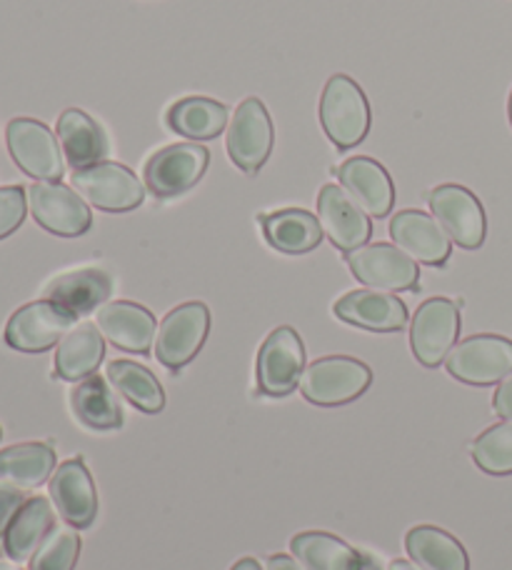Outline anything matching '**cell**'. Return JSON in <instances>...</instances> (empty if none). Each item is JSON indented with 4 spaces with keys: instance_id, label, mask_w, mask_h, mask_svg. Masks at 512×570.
<instances>
[{
    "instance_id": "obj_13",
    "label": "cell",
    "mask_w": 512,
    "mask_h": 570,
    "mask_svg": "<svg viewBox=\"0 0 512 570\" xmlns=\"http://www.w3.org/2000/svg\"><path fill=\"white\" fill-rule=\"evenodd\" d=\"M460 335V308L450 298H430L410 321V348L417 363L437 368L445 363Z\"/></svg>"
},
{
    "instance_id": "obj_35",
    "label": "cell",
    "mask_w": 512,
    "mask_h": 570,
    "mask_svg": "<svg viewBox=\"0 0 512 570\" xmlns=\"http://www.w3.org/2000/svg\"><path fill=\"white\" fill-rule=\"evenodd\" d=\"M28 501L26 491L18 485H10L0 481V538L6 535V528L13 521L18 508Z\"/></svg>"
},
{
    "instance_id": "obj_15",
    "label": "cell",
    "mask_w": 512,
    "mask_h": 570,
    "mask_svg": "<svg viewBox=\"0 0 512 570\" xmlns=\"http://www.w3.org/2000/svg\"><path fill=\"white\" fill-rule=\"evenodd\" d=\"M317 220L333 246L343 253L363 248L373 238L371 216L335 183H327L317 193Z\"/></svg>"
},
{
    "instance_id": "obj_27",
    "label": "cell",
    "mask_w": 512,
    "mask_h": 570,
    "mask_svg": "<svg viewBox=\"0 0 512 570\" xmlns=\"http://www.w3.org/2000/svg\"><path fill=\"white\" fill-rule=\"evenodd\" d=\"M405 551L423 570H470V558L463 543L437 525L410 528Z\"/></svg>"
},
{
    "instance_id": "obj_23",
    "label": "cell",
    "mask_w": 512,
    "mask_h": 570,
    "mask_svg": "<svg viewBox=\"0 0 512 570\" xmlns=\"http://www.w3.org/2000/svg\"><path fill=\"white\" fill-rule=\"evenodd\" d=\"M56 528V511L48 498L36 495L18 508L13 521L6 528L3 551L16 563H26L36 556L40 543Z\"/></svg>"
},
{
    "instance_id": "obj_31",
    "label": "cell",
    "mask_w": 512,
    "mask_h": 570,
    "mask_svg": "<svg viewBox=\"0 0 512 570\" xmlns=\"http://www.w3.org/2000/svg\"><path fill=\"white\" fill-rule=\"evenodd\" d=\"M106 379L138 411L156 415L166 409V391L146 365L132 361H112L106 368Z\"/></svg>"
},
{
    "instance_id": "obj_30",
    "label": "cell",
    "mask_w": 512,
    "mask_h": 570,
    "mask_svg": "<svg viewBox=\"0 0 512 570\" xmlns=\"http://www.w3.org/2000/svg\"><path fill=\"white\" fill-rule=\"evenodd\" d=\"M70 403H73L76 419L93 431H116L122 425L120 403L116 393L108 389V379H100V375L80 381L70 393Z\"/></svg>"
},
{
    "instance_id": "obj_1",
    "label": "cell",
    "mask_w": 512,
    "mask_h": 570,
    "mask_svg": "<svg viewBox=\"0 0 512 570\" xmlns=\"http://www.w3.org/2000/svg\"><path fill=\"white\" fill-rule=\"evenodd\" d=\"M373 114L365 90L351 76L335 73L321 98V126L337 150H351L371 134Z\"/></svg>"
},
{
    "instance_id": "obj_5",
    "label": "cell",
    "mask_w": 512,
    "mask_h": 570,
    "mask_svg": "<svg viewBox=\"0 0 512 570\" xmlns=\"http://www.w3.org/2000/svg\"><path fill=\"white\" fill-rule=\"evenodd\" d=\"M225 146H228L233 166H238L248 176H255L268 163L275 146V128L260 98L250 96L235 108Z\"/></svg>"
},
{
    "instance_id": "obj_9",
    "label": "cell",
    "mask_w": 512,
    "mask_h": 570,
    "mask_svg": "<svg viewBox=\"0 0 512 570\" xmlns=\"http://www.w3.org/2000/svg\"><path fill=\"white\" fill-rule=\"evenodd\" d=\"M305 371V345L298 331L291 325L275 328L263 341L255 361V375H258V389L270 399L291 395L303 379Z\"/></svg>"
},
{
    "instance_id": "obj_14",
    "label": "cell",
    "mask_w": 512,
    "mask_h": 570,
    "mask_svg": "<svg viewBox=\"0 0 512 570\" xmlns=\"http://www.w3.org/2000/svg\"><path fill=\"white\" fill-rule=\"evenodd\" d=\"M345 263L357 281L375 291H415L420 283L417 261L410 258L397 246H391V243H373V246L345 253Z\"/></svg>"
},
{
    "instance_id": "obj_18",
    "label": "cell",
    "mask_w": 512,
    "mask_h": 570,
    "mask_svg": "<svg viewBox=\"0 0 512 570\" xmlns=\"http://www.w3.org/2000/svg\"><path fill=\"white\" fill-rule=\"evenodd\" d=\"M96 325L116 348L148 355L156 343L158 323L146 305L132 301H110L96 311Z\"/></svg>"
},
{
    "instance_id": "obj_16",
    "label": "cell",
    "mask_w": 512,
    "mask_h": 570,
    "mask_svg": "<svg viewBox=\"0 0 512 570\" xmlns=\"http://www.w3.org/2000/svg\"><path fill=\"white\" fill-rule=\"evenodd\" d=\"M50 501L68 525L83 528L93 525L98 515V493L86 463L80 458L60 463L50 475Z\"/></svg>"
},
{
    "instance_id": "obj_3",
    "label": "cell",
    "mask_w": 512,
    "mask_h": 570,
    "mask_svg": "<svg viewBox=\"0 0 512 570\" xmlns=\"http://www.w3.org/2000/svg\"><path fill=\"white\" fill-rule=\"evenodd\" d=\"M70 183L80 198L106 213L136 210L146 200V186L122 163L100 160L96 166L78 168L70 176Z\"/></svg>"
},
{
    "instance_id": "obj_22",
    "label": "cell",
    "mask_w": 512,
    "mask_h": 570,
    "mask_svg": "<svg viewBox=\"0 0 512 570\" xmlns=\"http://www.w3.org/2000/svg\"><path fill=\"white\" fill-rule=\"evenodd\" d=\"M263 236L268 246L285 256H305L323 240V226L317 216L303 208H283L260 216Z\"/></svg>"
},
{
    "instance_id": "obj_4",
    "label": "cell",
    "mask_w": 512,
    "mask_h": 570,
    "mask_svg": "<svg viewBox=\"0 0 512 570\" xmlns=\"http://www.w3.org/2000/svg\"><path fill=\"white\" fill-rule=\"evenodd\" d=\"M445 368L467 385H495L512 373V341L505 335L480 333L453 345Z\"/></svg>"
},
{
    "instance_id": "obj_6",
    "label": "cell",
    "mask_w": 512,
    "mask_h": 570,
    "mask_svg": "<svg viewBox=\"0 0 512 570\" xmlns=\"http://www.w3.org/2000/svg\"><path fill=\"white\" fill-rule=\"evenodd\" d=\"M28 208L40 228L60 238H78L93 226V213L76 188L60 180H38L28 188Z\"/></svg>"
},
{
    "instance_id": "obj_28",
    "label": "cell",
    "mask_w": 512,
    "mask_h": 570,
    "mask_svg": "<svg viewBox=\"0 0 512 570\" xmlns=\"http://www.w3.org/2000/svg\"><path fill=\"white\" fill-rule=\"evenodd\" d=\"M291 551L305 570H363V553L323 531L298 533L291 541Z\"/></svg>"
},
{
    "instance_id": "obj_26",
    "label": "cell",
    "mask_w": 512,
    "mask_h": 570,
    "mask_svg": "<svg viewBox=\"0 0 512 570\" xmlns=\"http://www.w3.org/2000/svg\"><path fill=\"white\" fill-rule=\"evenodd\" d=\"M228 108L205 96H186L168 108L166 124L173 134L190 142L218 138L228 126Z\"/></svg>"
},
{
    "instance_id": "obj_32",
    "label": "cell",
    "mask_w": 512,
    "mask_h": 570,
    "mask_svg": "<svg viewBox=\"0 0 512 570\" xmlns=\"http://www.w3.org/2000/svg\"><path fill=\"white\" fill-rule=\"evenodd\" d=\"M473 461L488 475L512 473V421L490 425L470 443Z\"/></svg>"
},
{
    "instance_id": "obj_10",
    "label": "cell",
    "mask_w": 512,
    "mask_h": 570,
    "mask_svg": "<svg viewBox=\"0 0 512 570\" xmlns=\"http://www.w3.org/2000/svg\"><path fill=\"white\" fill-rule=\"evenodd\" d=\"M430 210L443 226L447 238L465 250H477L488 236V218L483 203L473 190L455 183H445L430 190Z\"/></svg>"
},
{
    "instance_id": "obj_17",
    "label": "cell",
    "mask_w": 512,
    "mask_h": 570,
    "mask_svg": "<svg viewBox=\"0 0 512 570\" xmlns=\"http://www.w3.org/2000/svg\"><path fill=\"white\" fill-rule=\"evenodd\" d=\"M391 238L410 258L433 268L445 266L450 253H453V240L447 238L435 216H427V213L415 208L395 213L391 220Z\"/></svg>"
},
{
    "instance_id": "obj_12",
    "label": "cell",
    "mask_w": 512,
    "mask_h": 570,
    "mask_svg": "<svg viewBox=\"0 0 512 570\" xmlns=\"http://www.w3.org/2000/svg\"><path fill=\"white\" fill-rule=\"evenodd\" d=\"M210 333V311L200 301L183 303L163 318L156 333V358L170 371H180L200 353Z\"/></svg>"
},
{
    "instance_id": "obj_29",
    "label": "cell",
    "mask_w": 512,
    "mask_h": 570,
    "mask_svg": "<svg viewBox=\"0 0 512 570\" xmlns=\"http://www.w3.org/2000/svg\"><path fill=\"white\" fill-rule=\"evenodd\" d=\"M56 473V451L46 443H18L0 451V481L28 488H38Z\"/></svg>"
},
{
    "instance_id": "obj_21",
    "label": "cell",
    "mask_w": 512,
    "mask_h": 570,
    "mask_svg": "<svg viewBox=\"0 0 512 570\" xmlns=\"http://www.w3.org/2000/svg\"><path fill=\"white\" fill-rule=\"evenodd\" d=\"M112 293V278L102 268H78L60 273L43 288V298L63 305L70 313L88 315L106 305Z\"/></svg>"
},
{
    "instance_id": "obj_8",
    "label": "cell",
    "mask_w": 512,
    "mask_h": 570,
    "mask_svg": "<svg viewBox=\"0 0 512 570\" xmlns=\"http://www.w3.org/2000/svg\"><path fill=\"white\" fill-rule=\"evenodd\" d=\"M10 158L26 176L36 180H60L66 173V156L46 124L36 118H13L6 130Z\"/></svg>"
},
{
    "instance_id": "obj_25",
    "label": "cell",
    "mask_w": 512,
    "mask_h": 570,
    "mask_svg": "<svg viewBox=\"0 0 512 570\" xmlns=\"http://www.w3.org/2000/svg\"><path fill=\"white\" fill-rule=\"evenodd\" d=\"M106 358V338L98 325L80 323L66 333L56 351V375L70 383H80L96 375Z\"/></svg>"
},
{
    "instance_id": "obj_42",
    "label": "cell",
    "mask_w": 512,
    "mask_h": 570,
    "mask_svg": "<svg viewBox=\"0 0 512 570\" xmlns=\"http://www.w3.org/2000/svg\"><path fill=\"white\" fill-rule=\"evenodd\" d=\"M508 114H510V126H512V90H510V104H508Z\"/></svg>"
},
{
    "instance_id": "obj_11",
    "label": "cell",
    "mask_w": 512,
    "mask_h": 570,
    "mask_svg": "<svg viewBox=\"0 0 512 570\" xmlns=\"http://www.w3.org/2000/svg\"><path fill=\"white\" fill-rule=\"evenodd\" d=\"M210 163V153L200 142H176L148 158L142 168L146 188L156 198H176L198 186Z\"/></svg>"
},
{
    "instance_id": "obj_38",
    "label": "cell",
    "mask_w": 512,
    "mask_h": 570,
    "mask_svg": "<svg viewBox=\"0 0 512 570\" xmlns=\"http://www.w3.org/2000/svg\"><path fill=\"white\" fill-rule=\"evenodd\" d=\"M230 570H263V568L258 561H255V558H243V561L235 563Z\"/></svg>"
},
{
    "instance_id": "obj_40",
    "label": "cell",
    "mask_w": 512,
    "mask_h": 570,
    "mask_svg": "<svg viewBox=\"0 0 512 570\" xmlns=\"http://www.w3.org/2000/svg\"><path fill=\"white\" fill-rule=\"evenodd\" d=\"M363 570H381V566H377L371 556L363 553Z\"/></svg>"
},
{
    "instance_id": "obj_2",
    "label": "cell",
    "mask_w": 512,
    "mask_h": 570,
    "mask_svg": "<svg viewBox=\"0 0 512 570\" xmlns=\"http://www.w3.org/2000/svg\"><path fill=\"white\" fill-rule=\"evenodd\" d=\"M373 371L351 355H325L303 371L301 393L307 403L337 409L353 403L371 389Z\"/></svg>"
},
{
    "instance_id": "obj_7",
    "label": "cell",
    "mask_w": 512,
    "mask_h": 570,
    "mask_svg": "<svg viewBox=\"0 0 512 570\" xmlns=\"http://www.w3.org/2000/svg\"><path fill=\"white\" fill-rule=\"evenodd\" d=\"M78 315L53 301H33L18 308L6 325L3 338L13 351L43 353L66 338L76 328Z\"/></svg>"
},
{
    "instance_id": "obj_34",
    "label": "cell",
    "mask_w": 512,
    "mask_h": 570,
    "mask_svg": "<svg viewBox=\"0 0 512 570\" xmlns=\"http://www.w3.org/2000/svg\"><path fill=\"white\" fill-rule=\"evenodd\" d=\"M28 210V193L20 186L0 188V240L13 236L23 226Z\"/></svg>"
},
{
    "instance_id": "obj_36",
    "label": "cell",
    "mask_w": 512,
    "mask_h": 570,
    "mask_svg": "<svg viewBox=\"0 0 512 570\" xmlns=\"http://www.w3.org/2000/svg\"><path fill=\"white\" fill-rule=\"evenodd\" d=\"M493 411L503 421H512V373L498 383V391L493 395Z\"/></svg>"
},
{
    "instance_id": "obj_43",
    "label": "cell",
    "mask_w": 512,
    "mask_h": 570,
    "mask_svg": "<svg viewBox=\"0 0 512 570\" xmlns=\"http://www.w3.org/2000/svg\"><path fill=\"white\" fill-rule=\"evenodd\" d=\"M0 438H3V428H0Z\"/></svg>"
},
{
    "instance_id": "obj_37",
    "label": "cell",
    "mask_w": 512,
    "mask_h": 570,
    "mask_svg": "<svg viewBox=\"0 0 512 570\" xmlns=\"http://www.w3.org/2000/svg\"><path fill=\"white\" fill-rule=\"evenodd\" d=\"M265 570H305V568L298 563V558H291V556L278 553V556H270L268 558V563H265Z\"/></svg>"
},
{
    "instance_id": "obj_20",
    "label": "cell",
    "mask_w": 512,
    "mask_h": 570,
    "mask_svg": "<svg viewBox=\"0 0 512 570\" xmlns=\"http://www.w3.org/2000/svg\"><path fill=\"white\" fill-rule=\"evenodd\" d=\"M337 318L371 333H395L407 325V305L393 293L365 288L351 291L333 305Z\"/></svg>"
},
{
    "instance_id": "obj_19",
    "label": "cell",
    "mask_w": 512,
    "mask_h": 570,
    "mask_svg": "<svg viewBox=\"0 0 512 570\" xmlns=\"http://www.w3.org/2000/svg\"><path fill=\"white\" fill-rule=\"evenodd\" d=\"M343 190L361 206L371 218H387L395 206V186L391 173L371 156L347 158L337 168Z\"/></svg>"
},
{
    "instance_id": "obj_39",
    "label": "cell",
    "mask_w": 512,
    "mask_h": 570,
    "mask_svg": "<svg viewBox=\"0 0 512 570\" xmlns=\"http://www.w3.org/2000/svg\"><path fill=\"white\" fill-rule=\"evenodd\" d=\"M387 570H423V568L415 566V563H410V561H393Z\"/></svg>"
},
{
    "instance_id": "obj_41",
    "label": "cell",
    "mask_w": 512,
    "mask_h": 570,
    "mask_svg": "<svg viewBox=\"0 0 512 570\" xmlns=\"http://www.w3.org/2000/svg\"><path fill=\"white\" fill-rule=\"evenodd\" d=\"M0 570H20L18 566H10V563H3V561H0Z\"/></svg>"
},
{
    "instance_id": "obj_33",
    "label": "cell",
    "mask_w": 512,
    "mask_h": 570,
    "mask_svg": "<svg viewBox=\"0 0 512 570\" xmlns=\"http://www.w3.org/2000/svg\"><path fill=\"white\" fill-rule=\"evenodd\" d=\"M80 556V535L73 525H56L30 558V570H73Z\"/></svg>"
},
{
    "instance_id": "obj_24",
    "label": "cell",
    "mask_w": 512,
    "mask_h": 570,
    "mask_svg": "<svg viewBox=\"0 0 512 570\" xmlns=\"http://www.w3.org/2000/svg\"><path fill=\"white\" fill-rule=\"evenodd\" d=\"M58 142L73 170L96 166L108 158V138L93 118L78 108H68L58 118Z\"/></svg>"
}]
</instances>
